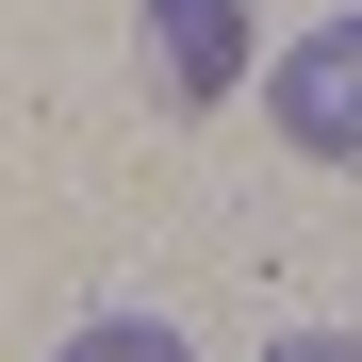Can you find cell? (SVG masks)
<instances>
[{
    "label": "cell",
    "instance_id": "cell-3",
    "mask_svg": "<svg viewBox=\"0 0 362 362\" xmlns=\"http://www.w3.org/2000/svg\"><path fill=\"white\" fill-rule=\"evenodd\" d=\"M66 362H198L165 313H99V329H66Z\"/></svg>",
    "mask_w": 362,
    "mask_h": 362
},
{
    "label": "cell",
    "instance_id": "cell-2",
    "mask_svg": "<svg viewBox=\"0 0 362 362\" xmlns=\"http://www.w3.org/2000/svg\"><path fill=\"white\" fill-rule=\"evenodd\" d=\"M148 33H165V99H230L247 83V0H148Z\"/></svg>",
    "mask_w": 362,
    "mask_h": 362
},
{
    "label": "cell",
    "instance_id": "cell-1",
    "mask_svg": "<svg viewBox=\"0 0 362 362\" xmlns=\"http://www.w3.org/2000/svg\"><path fill=\"white\" fill-rule=\"evenodd\" d=\"M264 115H280V148H296V165H362V17L296 33L280 66H264Z\"/></svg>",
    "mask_w": 362,
    "mask_h": 362
},
{
    "label": "cell",
    "instance_id": "cell-4",
    "mask_svg": "<svg viewBox=\"0 0 362 362\" xmlns=\"http://www.w3.org/2000/svg\"><path fill=\"white\" fill-rule=\"evenodd\" d=\"M264 362H362V329H280Z\"/></svg>",
    "mask_w": 362,
    "mask_h": 362
}]
</instances>
